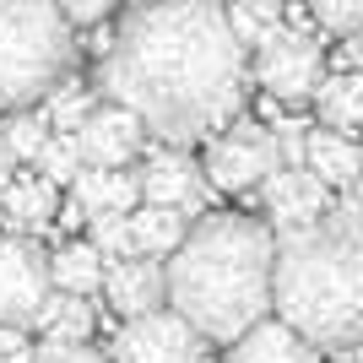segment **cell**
<instances>
[{"mask_svg": "<svg viewBox=\"0 0 363 363\" xmlns=\"http://www.w3.org/2000/svg\"><path fill=\"white\" fill-rule=\"evenodd\" d=\"M76 206L87 217H98V212H120V217H130L141 206V196H136V174L130 168H82L76 174Z\"/></svg>", "mask_w": 363, "mask_h": 363, "instance_id": "16", "label": "cell"}, {"mask_svg": "<svg viewBox=\"0 0 363 363\" xmlns=\"http://www.w3.org/2000/svg\"><path fill=\"white\" fill-rule=\"evenodd\" d=\"M108 363H212V352H206V342L184 320L157 309L147 320H125Z\"/></svg>", "mask_w": 363, "mask_h": 363, "instance_id": "7", "label": "cell"}, {"mask_svg": "<svg viewBox=\"0 0 363 363\" xmlns=\"http://www.w3.org/2000/svg\"><path fill=\"white\" fill-rule=\"evenodd\" d=\"M49 298V266L33 250V239H11L0 233V325L22 331L33 325L38 303Z\"/></svg>", "mask_w": 363, "mask_h": 363, "instance_id": "8", "label": "cell"}, {"mask_svg": "<svg viewBox=\"0 0 363 363\" xmlns=\"http://www.w3.org/2000/svg\"><path fill=\"white\" fill-rule=\"evenodd\" d=\"M125 233H130V255L141 260H157V255H174L190 233L179 212H163V206H136V212L125 217Z\"/></svg>", "mask_w": 363, "mask_h": 363, "instance_id": "18", "label": "cell"}, {"mask_svg": "<svg viewBox=\"0 0 363 363\" xmlns=\"http://www.w3.org/2000/svg\"><path fill=\"white\" fill-rule=\"evenodd\" d=\"M282 157H277V141L260 120H233L223 136L206 141V163H201V184L212 190H260L272 179Z\"/></svg>", "mask_w": 363, "mask_h": 363, "instance_id": "5", "label": "cell"}, {"mask_svg": "<svg viewBox=\"0 0 363 363\" xmlns=\"http://www.w3.org/2000/svg\"><path fill=\"white\" fill-rule=\"evenodd\" d=\"M92 108H98V98H92L82 82H60V87L44 98V114H38V120H44L49 136H76V130L87 125Z\"/></svg>", "mask_w": 363, "mask_h": 363, "instance_id": "21", "label": "cell"}, {"mask_svg": "<svg viewBox=\"0 0 363 363\" xmlns=\"http://www.w3.org/2000/svg\"><path fill=\"white\" fill-rule=\"evenodd\" d=\"M82 223H87V212H82V206H76V201H71V206H65V212H60V228H82Z\"/></svg>", "mask_w": 363, "mask_h": 363, "instance_id": "30", "label": "cell"}, {"mask_svg": "<svg viewBox=\"0 0 363 363\" xmlns=\"http://www.w3.org/2000/svg\"><path fill=\"white\" fill-rule=\"evenodd\" d=\"M0 363H33L28 331H6V325H0Z\"/></svg>", "mask_w": 363, "mask_h": 363, "instance_id": "29", "label": "cell"}, {"mask_svg": "<svg viewBox=\"0 0 363 363\" xmlns=\"http://www.w3.org/2000/svg\"><path fill=\"white\" fill-rule=\"evenodd\" d=\"M55 11H60V22L76 33V28H92V22H104V16H108V0H60Z\"/></svg>", "mask_w": 363, "mask_h": 363, "instance_id": "28", "label": "cell"}, {"mask_svg": "<svg viewBox=\"0 0 363 363\" xmlns=\"http://www.w3.org/2000/svg\"><path fill=\"white\" fill-rule=\"evenodd\" d=\"M130 174H136L141 206H163V212H179V217L201 212L206 184H201V168L184 152H152L147 163H136Z\"/></svg>", "mask_w": 363, "mask_h": 363, "instance_id": "10", "label": "cell"}, {"mask_svg": "<svg viewBox=\"0 0 363 363\" xmlns=\"http://www.w3.org/2000/svg\"><path fill=\"white\" fill-rule=\"evenodd\" d=\"M260 196H266V217H272V223H266L272 239L277 233H282V239H288V233H303V228H315L320 217L331 212V196H325L303 168H277L272 179L260 184Z\"/></svg>", "mask_w": 363, "mask_h": 363, "instance_id": "11", "label": "cell"}, {"mask_svg": "<svg viewBox=\"0 0 363 363\" xmlns=\"http://www.w3.org/2000/svg\"><path fill=\"white\" fill-rule=\"evenodd\" d=\"M33 325L44 331V342H87L92 336V303L71 298V293H49V298L38 303Z\"/></svg>", "mask_w": 363, "mask_h": 363, "instance_id": "20", "label": "cell"}, {"mask_svg": "<svg viewBox=\"0 0 363 363\" xmlns=\"http://www.w3.org/2000/svg\"><path fill=\"white\" fill-rule=\"evenodd\" d=\"M223 22H228V33H233V44L250 55V49H260V38L272 28H282V6H277V0H233L223 11Z\"/></svg>", "mask_w": 363, "mask_h": 363, "instance_id": "22", "label": "cell"}, {"mask_svg": "<svg viewBox=\"0 0 363 363\" xmlns=\"http://www.w3.org/2000/svg\"><path fill=\"white\" fill-rule=\"evenodd\" d=\"M76 33L49 0H0V108L22 114L28 104L71 82Z\"/></svg>", "mask_w": 363, "mask_h": 363, "instance_id": "4", "label": "cell"}, {"mask_svg": "<svg viewBox=\"0 0 363 363\" xmlns=\"http://www.w3.org/2000/svg\"><path fill=\"white\" fill-rule=\"evenodd\" d=\"M104 293H108V303H114V315L147 320V315L163 309V266H157V260H141V255L114 260L104 272Z\"/></svg>", "mask_w": 363, "mask_h": 363, "instance_id": "12", "label": "cell"}, {"mask_svg": "<svg viewBox=\"0 0 363 363\" xmlns=\"http://www.w3.org/2000/svg\"><path fill=\"white\" fill-rule=\"evenodd\" d=\"M55 212H60V196H55L33 168H16L11 184L0 190V217L11 223V239H28V233L49 228V223H55Z\"/></svg>", "mask_w": 363, "mask_h": 363, "instance_id": "13", "label": "cell"}, {"mask_svg": "<svg viewBox=\"0 0 363 363\" xmlns=\"http://www.w3.org/2000/svg\"><path fill=\"white\" fill-rule=\"evenodd\" d=\"M223 363H320V352L309 342L288 331V325H277V320H260L239 342H228V358Z\"/></svg>", "mask_w": 363, "mask_h": 363, "instance_id": "15", "label": "cell"}, {"mask_svg": "<svg viewBox=\"0 0 363 363\" xmlns=\"http://www.w3.org/2000/svg\"><path fill=\"white\" fill-rule=\"evenodd\" d=\"M87 228H92V250L114 266V260H130V233H125V217L120 212H98V217H87Z\"/></svg>", "mask_w": 363, "mask_h": 363, "instance_id": "25", "label": "cell"}, {"mask_svg": "<svg viewBox=\"0 0 363 363\" xmlns=\"http://www.w3.org/2000/svg\"><path fill=\"white\" fill-rule=\"evenodd\" d=\"M277 325H288L315 352H347L363 331V250L358 201L342 196L315 228L277 239L272 255Z\"/></svg>", "mask_w": 363, "mask_h": 363, "instance_id": "3", "label": "cell"}, {"mask_svg": "<svg viewBox=\"0 0 363 363\" xmlns=\"http://www.w3.org/2000/svg\"><path fill=\"white\" fill-rule=\"evenodd\" d=\"M11 174H16V163H11V157H6V147H0V190L11 184Z\"/></svg>", "mask_w": 363, "mask_h": 363, "instance_id": "31", "label": "cell"}, {"mask_svg": "<svg viewBox=\"0 0 363 363\" xmlns=\"http://www.w3.org/2000/svg\"><path fill=\"white\" fill-rule=\"evenodd\" d=\"M320 76H325V44L315 33L298 28H272L255 49V82L272 92L277 104H303L315 98Z\"/></svg>", "mask_w": 363, "mask_h": 363, "instance_id": "6", "label": "cell"}, {"mask_svg": "<svg viewBox=\"0 0 363 363\" xmlns=\"http://www.w3.org/2000/svg\"><path fill=\"white\" fill-rule=\"evenodd\" d=\"M33 163H38L33 174H38L49 190H65V184H76V174H82V157H76V141L71 136H49Z\"/></svg>", "mask_w": 363, "mask_h": 363, "instance_id": "24", "label": "cell"}, {"mask_svg": "<svg viewBox=\"0 0 363 363\" xmlns=\"http://www.w3.org/2000/svg\"><path fill=\"white\" fill-rule=\"evenodd\" d=\"M71 141H76L82 168H136L141 147H147V130H141L136 114H125L114 104H98Z\"/></svg>", "mask_w": 363, "mask_h": 363, "instance_id": "9", "label": "cell"}, {"mask_svg": "<svg viewBox=\"0 0 363 363\" xmlns=\"http://www.w3.org/2000/svg\"><path fill=\"white\" fill-rule=\"evenodd\" d=\"M44 266H49V282H55V293H71V298H87L92 288H104V272H108V260L98 255L87 239L60 244V250H55Z\"/></svg>", "mask_w": 363, "mask_h": 363, "instance_id": "19", "label": "cell"}, {"mask_svg": "<svg viewBox=\"0 0 363 363\" xmlns=\"http://www.w3.org/2000/svg\"><path fill=\"white\" fill-rule=\"evenodd\" d=\"M303 174L331 196V190H342V196H352V184H358V147H352L347 136H331V130H303Z\"/></svg>", "mask_w": 363, "mask_h": 363, "instance_id": "14", "label": "cell"}, {"mask_svg": "<svg viewBox=\"0 0 363 363\" xmlns=\"http://www.w3.org/2000/svg\"><path fill=\"white\" fill-rule=\"evenodd\" d=\"M98 87L114 108L136 114L141 130L179 152L190 141L223 136L239 120L250 60L212 0L136 6L120 16L98 60Z\"/></svg>", "mask_w": 363, "mask_h": 363, "instance_id": "1", "label": "cell"}, {"mask_svg": "<svg viewBox=\"0 0 363 363\" xmlns=\"http://www.w3.org/2000/svg\"><path fill=\"white\" fill-rule=\"evenodd\" d=\"M315 108H320V125H325L331 136H347L352 141V130H358V120H363V76L358 71L320 76ZM320 125H315V130H320Z\"/></svg>", "mask_w": 363, "mask_h": 363, "instance_id": "17", "label": "cell"}, {"mask_svg": "<svg viewBox=\"0 0 363 363\" xmlns=\"http://www.w3.org/2000/svg\"><path fill=\"white\" fill-rule=\"evenodd\" d=\"M33 363H108V358L98 347H87V342H38Z\"/></svg>", "mask_w": 363, "mask_h": 363, "instance_id": "27", "label": "cell"}, {"mask_svg": "<svg viewBox=\"0 0 363 363\" xmlns=\"http://www.w3.org/2000/svg\"><path fill=\"white\" fill-rule=\"evenodd\" d=\"M272 255L277 239L260 217L206 212L184 244L168 255L163 303L201 342H239L272 309Z\"/></svg>", "mask_w": 363, "mask_h": 363, "instance_id": "2", "label": "cell"}, {"mask_svg": "<svg viewBox=\"0 0 363 363\" xmlns=\"http://www.w3.org/2000/svg\"><path fill=\"white\" fill-rule=\"evenodd\" d=\"M44 141H49V130H44V120H38L33 108H22V114H6V120H0V147H6V157H11V163H33Z\"/></svg>", "mask_w": 363, "mask_h": 363, "instance_id": "23", "label": "cell"}, {"mask_svg": "<svg viewBox=\"0 0 363 363\" xmlns=\"http://www.w3.org/2000/svg\"><path fill=\"white\" fill-rule=\"evenodd\" d=\"M309 22L342 33V38H358V28H363V0H315Z\"/></svg>", "mask_w": 363, "mask_h": 363, "instance_id": "26", "label": "cell"}]
</instances>
